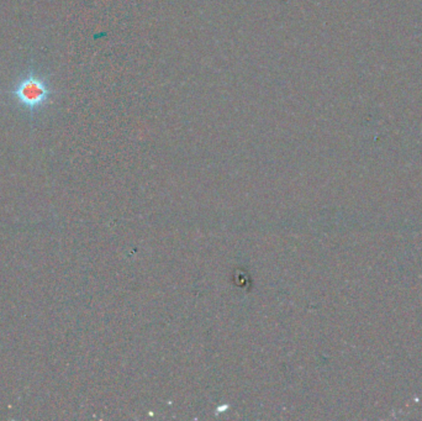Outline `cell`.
I'll list each match as a JSON object with an SVG mask.
<instances>
[{
  "mask_svg": "<svg viewBox=\"0 0 422 421\" xmlns=\"http://www.w3.org/2000/svg\"><path fill=\"white\" fill-rule=\"evenodd\" d=\"M13 95L21 108L27 111H37L50 100L51 87L42 75L30 72L18 80Z\"/></svg>",
  "mask_w": 422,
  "mask_h": 421,
  "instance_id": "cell-1",
  "label": "cell"
}]
</instances>
